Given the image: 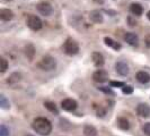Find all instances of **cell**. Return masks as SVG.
Returning a JSON list of instances; mask_svg holds the SVG:
<instances>
[{"mask_svg": "<svg viewBox=\"0 0 150 136\" xmlns=\"http://www.w3.org/2000/svg\"><path fill=\"white\" fill-rule=\"evenodd\" d=\"M32 128L34 132L42 136H47L52 132V124L47 118L44 117H38L32 122Z\"/></svg>", "mask_w": 150, "mask_h": 136, "instance_id": "6da1fadb", "label": "cell"}, {"mask_svg": "<svg viewBox=\"0 0 150 136\" xmlns=\"http://www.w3.org/2000/svg\"><path fill=\"white\" fill-rule=\"evenodd\" d=\"M38 66L40 69L45 70V72H51L57 67V60L52 56H44L41 60L38 61Z\"/></svg>", "mask_w": 150, "mask_h": 136, "instance_id": "7a4b0ae2", "label": "cell"}, {"mask_svg": "<svg viewBox=\"0 0 150 136\" xmlns=\"http://www.w3.org/2000/svg\"><path fill=\"white\" fill-rule=\"evenodd\" d=\"M62 49H63V52L68 54V56H75V54L79 52V44L77 43V41H75L74 39L69 38L63 43Z\"/></svg>", "mask_w": 150, "mask_h": 136, "instance_id": "3957f363", "label": "cell"}, {"mask_svg": "<svg viewBox=\"0 0 150 136\" xmlns=\"http://www.w3.org/2000/svg\"><path fill=\"white\" fill-rule=\"evenodd\" d=\"M26 24H27V26L30 27L32 31H40L42 29V26H43V23L41 21V18L36 15H30L28 18H27V21H26Z\"/></svg>", "mask_w": 150, "mask_h": 136, "instance_id": "277c9868", "label": "cell"}, {"mask_svg": "<svg viewBox=\"0 0 150 136\" xmlns=\"http://www.w3.org/2000/svg\"><path fill=\"white\" fill-rule=\"evenodd\" d=\"M36 9L43 16H50L53 13V8L52 6L46 2V1H41L36 5Z\"/></svg>", "mask_w": 150, "mask_h": 136, "instance_id": "5b68a950", "label": "cell"}, {"mask_svg": "<svg viewBox=\"0 0 150 136\" xmlns=\"http://www.w3.org/2000/svg\"><path fill=\"white\" fill-rule=\"evenodd\" d=\"M77 107H78L77 101L71 98L64 99L61 102V108L63 110H66V111H75L76 109H77Z\"/></svg>", "mask_w": 150, "mask_h": 136, "instance_id": "8992f818", "label": "cell"}, {"mask_svg": "<svg viewBox=\"0 0 150 136\" xmlns=\"http://www.w3.org/2000/svg\"><path fill=\"white\" fill-rule=\"evenodd\" d=\"M93 79L96 83H105L108 79V74L104 69H97L94 74H93Z\"/></svg>", "mask_w": 150, "mask_h": 136, "instance_id": "52a82bcc", "label": "cell"}, {"mask_svg": "<svg viewBox=\"0 0 150 136\" xmlns=\"http://www.w3.org/2000/svg\"><path fill=\"white\" fill-rule=\"evenodd\" d=\"M115 70L121 76H127L130 72V68H129L128 64L125 61H117L115 64Z\"/></svg>", "mask_w": 150, "mask_h": 136, "instance_id": "ba28073f", "label": "cell"}, {"mask_svg": "<svg viewBox=\"0 0 150 136\" xmlns=\"http://www.w3.org/2000/svg\"><path fill=\"white\" fill-rule=\"evenodd\" d=\"M91 60H93L94 65H95L97 68L103 67V66H104V64H105L104 56H103L100 52H97V51H95V52L91 53Z\"/></svg>", "mask_w": 150, "mask_h": 136, "instance_id": "9c48e42d", "label": "cell"}, {"mask_svg": "<svg viewBox=\"0 0 150 136\" xmlns=\"http://www.w3.org/2000/svg\"><path fill=\"white\" fill-rule=\"evenodd\" d=\"M137 113L142 118H148L150 116V107L147 103H139L137 107Z\"/></svg>", "mask_w": 150, "mask_h": 136, "instance_id": "30bf717a", "label": "cell"}, {"mask_svg": "<svg viewBox=\"0 0 150 136\" xmlns=\"http://www.w3.org/2000/svg\"><path fill=\"white\" fill-rule=\"evenodd\" d=\"M123 39H124V41L128 44L132 45V47H138V44H139V38H138V35L134 34V33H131V32L125 33Z\"/></svg>", "mask_w": 150, "mask_h": 136, "instance_id": "8fae6325", "label": "cell"}, {"mask_svg": "<svg viewBox=\"0 0 150 136\" xmlns=\"http://www.w3.org/2000/svg\"><path fill=\"white\" fill-rule=\"evenodd\" d=\"M14 18V11L8 8H1L0 9V19L2 22H9Z\"/></svg>", "mask_w": 150, "mask_h": 136, "instance_id": "7c38bea8", "label": "cell"}, {"mask_svg": "<svg viewBox=\"0 0 150 136\" xmlns=\"http://www.w3.org/2000/svg\"><path fill=\"white\" fill-rule=\"evenodd\" d=\"M89 19L93 23L95 24H102L104 22V18H103V15L99 10H93L89 13Z\"/></svg>", "mask_w": 150, "mask_h": 136, "instance_id": "4fadbf2b", "label": "cell"}, {"mask_svg": "<svg viewBox=\"0 0 150 136\" xmlns=\"http://www.w3.org/2000/svg\"><path fill=\"white\" fill-rule=\"evenodd\" d=\"M135 78H137V81H138L139 83L147 84L150 82V74L147 73V72H144V70H140V72L137 73Z\"/></svg>", "mask_w": 150, "mask_h": 136, "instance_id": "5bb4252c", "label": "cell"}, {"mask_svg": "<svg viewBox=\"0 0 150 136\" xmlns=\"http://www.w3.org/2000/svg\"><path fill=\"white\" fill-rule=\"evenodd\" d=\"M130 11L134 16H141L143 13V7L141 6V4H139V2H133L130 6Z\"/></svg>", "mask_w": 150, "mask_h": 136, "instance_id": "9a60e30c", "label": "cell"}, {"mask_svg": "<svg viewBox=\"0 0 150 136\" xmlns=\"http://www.w3.org/2000/svg\"><path fill=\"white\" fill-rule=\"evenodd\" d=\"M21 79H22V74L18 73V72H15L7 78V83L10 84V85H15V84L19 83Z\"/></svg>", "mask_w": 150, "mask_h": 136, "instance_id": "2e32d148", "label": "cell"}, {"mask_svg": "<svg viewBox=\"0 0 150 136\" xmlns=\"http://www.w3.org/2000/svg\"><path fill=\"white\" fill-rule=\"evenodd\" d=\"M117 126L122 130H129L130 129V121L125 117H120V118H117Z\"/></svg>", "mask_w": 150, "mask_h": 136, "instance_id": "e0dca14e", "label": "cell"}, {"mask_svg": "<svg viewBox=\"0 0 150 136\" xmlns=\"http://www.w3.org/2000/svg\"><path fill=\"white\" fill-rule=\"evenodd\" d=\"M104 42H105V44L107 45V47H111V48H113L114 50H120L121 49V44L120 43H117L116 41H114L113 39L108 38V37H106L105 39H104Z\"/></svg>", "mask_w": 150, "mask_h": 136, "instance_id": "ac0fdd59", "label": "cell"}, {"mask_svg": "<svg viewBox=\"0 0 150 136\" xmlns=\"http://www.w3.org/2000/svg\"><path fill=\"white\" fill-rule=\"evenodd\" d=\"M83 134L85 136H97V129L93 125H86L83 127Z\"/></svg>", "mask_w": 150, "mask_h": 136, "instance_id": "d6986e66", "label": "cell"}, {"mask_svg": "<svg viewBox=\"0 0 150 136\" xmlns=\"http://www.w3.org/2000/svg\"><path fill=\"white\" fill-rule=\"evenodd\" d=\"M25 54H26V57L32 60L33 59V57H34V54H35V48H34V45L33 44H27L25 47Z\"/></svg>", "mask_w": 150, "mask_h": 136, "instance_id": "ffe728a7", "label": "cell"}, {"mask_svg": "<svg viewBox=\"0 0 150 136\" xmlns=\"http://www.w3.org/2000/svg\"><path fill=\"white\" fill-rule=\"evenodd\" d=\"M44 107L49 110V111L53 112L54 115H58V113H59V110H58V108H57V106H55V103L52 102V101H45Z\"/></svg>", "mask_w": 150, "mask_h": 136, "instance_id": "44dd1931", "label": "cell"}, {"mask_svg": "<svg viewBox=\"0 0 150 136\" xmlns=\"http://www.w3.org/2000/svg\"><path fill=\"white\" fill-rule=\"evenodd\" d=\"M0 107L2 109H9L10 108V102H9V100H7V98L4 94L0 95Z\"/></svg>", "mask_w": 150, "mask_h": 136, "instance_id": "7402d4cb", "label": "cell"}, {"mask_svg": "<svg viewBox=\"0 0 150 136\" xmlns=\"http://www.w3.org/2000/svg\"><path fill=\"white\" fill-rule=\"evenodd\" d=\"M7 69H8L7 59H5L4 57H1V58H0V73H1V74H4Z\"/></svg>", "mask_w": 150, "mask_h": 136, "instance_id": "603a6c76", "label": "cell"}, {"mask_svg": "<svg viewBox=\"0 0 150 136\" xmlns=\"http://www.w3.org/2000/svg\"><path fill=\"white\" fill-rule=\"evenodd\" d=\"M133 86H131V85H124L123 87H122V92L124 93V94H127V95H129V94H132L133 93Z\"/></svg>", "mask_w": 150, "mask_h": 136, "instance_id": "cb8c5ba5", "label": "cell"}, {"mask_svg": "<svg viewBox=\"0 0 150 136\" xmlns=\"http://www.w3.org/2000/svg\"><path fill=\"white\" fill-rule=\"evenodd\" d=\"M0 136H9V129L5 125L0 126Z\"/></svg>", "mask_w": 150, "mask_h": 136, "instance_id": "d4e9b609", "label": "cell"}, {"mask_svg": "<svg viewBox=\"0 0 150 136\" xmlns=\"http://www.w3.org/2000/svg\"><path fill=\"white\" fill-rule=\"evenodd\" d=\"M110 85H111L112 87H123L125 84L123 83V82H119V81H111V82H110Z\"/></svg>", "mask_w": 150, "mask_h": 136, "instance_id": "484cf974", "label": "cell"}, {"mask_svg": "<svg viewBox=\"0 0 150 136\" xmlns=\"http://www.w3.org/2000/svg\"><path fill=\"white\" fill-rule=\"evenodd\" d=\"M98 90L102 91V92H104L106 94H110V95H114V92H113L110 87H104V86H102V87H98Z\"/></svg>", "mask_w": 150, "mask_h": 136, "instance_id": "4316f807", "label": "cell"}, {"mask_svg": "<svg viewBox=\"0 0 150 136\" xmlns=\"http://www.w3.org/2000/svg\"><path fill=\"white\" fill-rule=\"evenodd\" d=\"M142 130L146 135L150 136V122H147V124H144V125H143Z\"/></svg>", "mask_w": 150, "mask_h": 136, "instance_id": "83f0119b", "label": "cell"}, {"mask_svg": "<svg viewBox=\"0 0 150 136\" xmlns=\"http://www.w3.org/2000/svg\"><path fill=\"white\" fill-rule=\"evenodd\" d=\"M105 113H106L105 110H104V109H102V108L99 107V109L97 110V116H98V117H104V116H105Z\"/></svg>", "mask_w": 150, "mask_h": 136, "instance_id": "f1b7e54d", "label": "cell"}, {"mask_svg": "<svg viewBox=\"0 0 150 136\" xmlns=\"http://www.w3.org/2000/svg\"><path fill=\"white\" fill-rule=\"evenodd\" d=\"M144 43H146V45H147L148 48H150V35H147V37H146V39H144Z\"/></svg>", "mask_w": 150, "mask_h": 136, "instance_id": "f546056e", "label": "cell"}, {"mask_svg": "<svg viewBox=\"0 0 150 136\" xmlns=\"http://www.w3.org/2000/svg\"><path fill=\"white\" fill-rule=\"evenodd\" d=\"M147 17H148V19L150 21V10L148 11V14H147Z\"/></svg>", "mask_w": 150, "mask_h": 136, "instance_id": "4dcf8cb0", "label": "cell"}, {"mask_svg": "<svg viewBox=\"0 0 150 136\" xmlns=\"http://www.w3.org/2000/svg\"><path fill=\"white\" fill-rule=\"evenodd\" d=\"M95 1H97V2H100V4H103V1H104V0H95Z\"/></svg>", "mask_w": 150, "mask_h": 136, "instance_id": "1f68e13d", "label": "cell"}, {"mask_svg": "<svg viewBox=\"0 0 150 136\" xmlns=\"http://www.w3.org/2000/svg\"><path fill=\"white\" fill-rule=\"evenodd\" d=\"M5 1H7V2H9V1H13V0H5Z\"/></svg>", "mask_w": 150, "mask_h": 136, "instance_id": "d6a6232c", "label": "cell"}, {"mask_svg": "<svg viewBox=\"0 0 150 136\" xmlns=\"http://www.w3.org/2000/svg\"><path fill=\"white\" fill-rule=\"evenodd\" d=\"M25 136H33V135H30V134H27V135H25Z\"/></svg>", "mask_w": 150, "mask_h": 136, "instance_id": "836d02e7", "label": "cell"}]
</instances>
